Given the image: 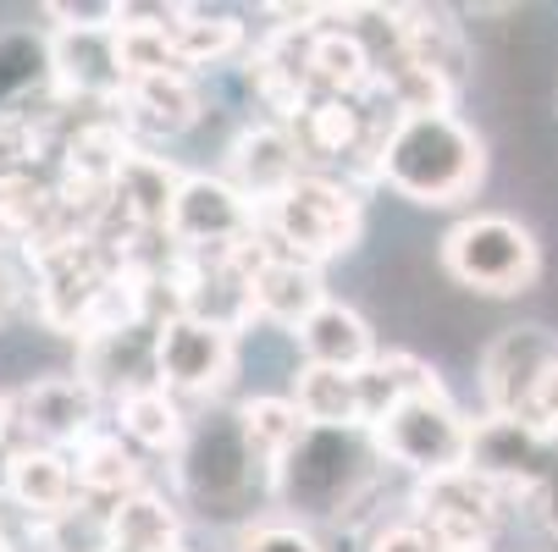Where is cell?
I'll use <instances>...</instances> for the list:
<instances>
[{
    "mask_svg": "<svg viewBox=\"0 0 558 552\" xmlns=\"http://www.w3.org/2000/svg\"><path fill=\"white\" fill-rule=\"evenodd\" d=\"M487 177V144L453 111L398 116L376 149V183L415 205H459Z\"/></svg>",
    "mask_w": 558,
    "mask_h": 552,
    "instance_id": "1",
    "label": "cell"
},
{
    "mask_svg": "<svg viewBox=\"0 0 558 552\" xmlns=\"http://www.w3.org/2000/svg\"><path fill=\"white\" fill-rule=\"evenodd\" d=\"M178 481L205 514L250 508L260 487L277 492V476L255 458L244 426H238V409H216V415L194 420V431L178 453Z\"/></svg>",
    "mask_w": 558,
    "mask_h": 552,
    "instance_id": "2",
    "label": "cell"
},
{
    "mask_svg": "<svg viewBox=\"0 0 558 552\" xmlns=\"http://www.w3.org/2000/svg\"><path fill=\"white\" fill-rule=\"evenodd\" d=\"M442 271L482 298H514L536 287L542 244L525 221L482 210V216H464L442 238Z\"/></svg>",
    "mask_w": 558,
    "mask_h": 552,
    "instance_id": "3",
    "label": "cell"
},
{
    "mask_svg": "<svg viewBox=\"0 0 558 552\" xmlns=\"http://www.w3.org/2000/svg\"><path fill=\"white\" fill-rule=\"evenodd\" d=\"M360 199L349 183L338 177H322L310 172L299 177L293 194H282L277 205L260 210V232H266V249L271 255H293V260H310L322 266L332 255H349L360 244Z\"/></svg>",
    "mask_w": 558,
    "mask_h": 552,
    "instance_id": "4",
    "label": "cell"
},
{
    "mask_svg": "<svg viewBox=\"0 0 558 552\" xmlns=\"http://www.w3.org/2000/svg\"><path fill=\"white\" fill-rule=\"evenodd\" d=\"M371 431H310L293 458L277 469V498L293 514H338L360 503L371 487V464H376Z\"/></svg>",
    "mask_w": 558,
    "mask_h": 552,
    "instance_id": "5",
    "label": "cell"
},
{
    "mask_svg": "<svg viewBox=\"0 0 558 552\" xmlns=\"http://www.w3.org/2000/svg\"><path fill=\"white\" fill-rule=\"evenodd\" d=\"M470 431H475V420H464L448 398V387H437V392H421V398L398 404L387 420H376L371 442L387 464H404L410 476L437 481L448 469L470 464Z\"/></svg>",
    "mask_w": 558,
    "mask_h": 552,
    "instance_id": "6",
    "label": "cell"
},
{
    "mask_svg": "<svg viewBox=\"0 0 558 552\" xmlns=\"http://www.w3.org/2000/svg\"><path fill=\"white\" fill-rule=\"evenodd\" d=\"M7 415L23 442L72 453L100 431V392L84 376H34L7 398Z\"/></svg>",
    "mask_w": 558,
    "mask_h": 552,
    "instance_id": "7",
    "label": "cell"
},
{
    "mask_svg": "<svg viewBox=\"0 0 558 552\" xmlns=\"http://www.w3.org/2000/svg\"><path fill=\"white\" fill-rule=\"evenodd\" d=\"M232 365H238V338L216 321H199V315H178L155 338V370L178 398H216L232 381Z\"/></svg>",
    "mask_w": 558,
    "mask_h": 552,
    "instance_id": "8",
    "label": "cell"
},
{
    "mask_svg": "<svg viewBox=\"0 0 558 552\" xmlns=\"http://www.w3.org/2000/svg\"><path fill=\"white\" fill-rule=\"evenodd\" d=\"M167 238L189 255H216L260 238V210L238 194L227 177H183V194L172 205Z\"/></svg>",
    "mask_w": 558,
    "mask_h": 552,
    "instance_id": "9",
    "label": "cell"
},
{
    "mask_svg": "<svg viewBox=\"0 0 558 552\" xmlns=\"http://www.w3.org/2000/svg\"><path fill=\"white\" fill-rule=\"evenodd\" d=\"M504 492L482 481L475 469H448L437 481H421L415 492V519H426L448 552H487L493 530L504 519Z\"/></svg>",
    "mask_w": 558,
    "mask_h": 552,
    "instance_id": "10",
    "label": "cell"
},
{
    "mask_svg": "<svg viewBox=\"0 0 558 552\" xmlns=\"http://www.w3.org/2000/svg\"><path fill=\"white\" fill-rule=\"evenodd\" d=\"M558 370V338L547 327H504L482 354V404L487 415L520 420L536 387Z\"/></svg>",
    "mask_w": 558,
    "mask_h": 552,
    "instance_id": "11",
    "label": "cell"
},
{
    "mask_svg": "<svg viewBox=\"0 0 558 552\" xmlns=\"http://www.w3.org/2000/svg\"><path fill=\"white\" fill-rule=\"evenodd\" d=\"M553 442L536 437L525 420H504V415H482L470 431V464L482 481H493L504 498H536V487L547 481L553 464Z\"/></svg>",
    "mask_w": 558,
    "mask_h": 552,
    "instance_id": "12",
    "label": "cell"
},
{
    "mask_svg": "<svg viewBox=\"0 0 558 552\" xmlns=\"http://www.w3.org/2000/svg\"><path fill=\"white\" fill-rule=\"evenodd\" d=\"M304 161H310V155H304V144H299V133L288 122H255V127L238 133L232 149H227L232 188L244 194L255 210H266L282 194H293L299 177H310Z\"/></svg>",
    "mask_w": 558,
    "mask_h": 552,
    "instance_id": "13",
    "label": "cell"
},
{
    "mask_svg": "<svg viewBox=\"0 0 558 552\" xmlns=\"http://www.w3.org/2000/svg\"><path fill=\"white\" fill-rule=\"evenodd\" d=\"M111 111L128 127V138L133 133L178 138L205 116V95L194 84V72H155V77H128V89H122V100Z\"/></svg>",
    "mask_w": 558,
    "mask_h": 552,
    "instance_id": "14",
    "label": "cell"
},
{
    "mask_svg": "<svg viewBox=\"0 0 558 552\" xmlns=\"http://www.w3.org/2000/svg\"><path fill=\"white\" fill-rule=\"evenodd\" d=\"M178 194H183V172L172 161H161V155L133 144V155L117 172V188H111V210L122 216L128 232H138V238H161V232L172 226Z\"/></svg>",
    "mask_w": 558,
    "mask_h": 552,
    "instance_id": "15",
    "label": "cell"
},
{
    "mask_svg": "<svg viewBox=\"0 0 558 552\" xmlns=\"http://www.w3.org/2000/svg\"><path fill=\"white\" fill-rule=\"evenodd\" d=\"M7 498L28 514V525H45V519H61L66 508L84 503L77 492V476H72V453L61 447H12L7 453Z\"/></svg>",
    "mask_w": 558,
    "mask_h": 552,
    "instance_id": "16",
    "label": "cell"
},
{
    "mask_svg": "<svg viewBox=\"0 0 558 552\" xmlns=\"http://www.w3.org/2000/svg\"><path fill=\"white\" fill-rule=\"evenodd\" d=\"M250 304H255V321H271V327L299 332L310 315L327 304L322 266L293 260V255H266L260 271H255V282H250Z\"/></svg>",
    "mask_w": 558,
    "mask_h": 552,
    "instance_id": "17",
    "label": "cell"
},
{
    "mask_svg": "<svg viewBox=\"0 0 558 552\" xmlns=\"http://www.w3.org/2000/svg\"><path fill=\"white\" fill-rule=\"evenodd\" d=\"M293 343H299V354H304V365H322V370H349V376H360L381 348H376V338H371V321L354 309V304H338V298H327L322 309L310 315V321L293 332Z\"/></svg>",
    "mask_w": 558,
    "mask_h": 552,
    "instance_id": "18",
    "label": "cell"
},
{
    "mask_svg": "<svg viewBox=\"0 0 558 552\" xmlns=\"http://www.w3.org/2000/svg\"><path fill=\"white\" fill-rule=\"evenodd\" d=\"M72 476H77V492L89 503L111 508L133 492H144V464H138V447L122 437V431H95L89 442L72 447Z\"/></svg>",
    "mask_w": 558,
    "mask_h": 552,
    "instance_id": "19",
    "label": "cell"
},
{
    "mask_svg": "<svg viewBox=\"0 0 558 552\" xmlns=\"http://www.w3.org/2000/svg\"><path fill=\"white\" fill-rule=\"evenodd\" d=\"M117 431L138 453H183L194 420H189L178 392H167L161 381H155V387H138V392H128V398H117Z\"/></svg>",
    "mask_w": 558,
    "mask_h": 552,
    "instance_id": "20",
    "label": "cell"
},
{
    "mask_svg": "<svg viewBox=\"0 0 558 552\" xmlns=\"http://www.w3.org/2000/svg\"><path fill=\"white\" fill-rule=\"evenodd\" d=\"M288 398L299 404L310 431H365V392H360V376L349 370L299 365Z\"/></svg>",
    "mask_w": 558,
    "mask_h": 552,
    "instance_id": "21",
    "label": "cell"
},
{
    "mask_svg": "<svg viewBox=\"0 0 558 552\" xmlns=\"http://www.w3.org/2000/svg\"><path fill=\"white\" fill-rule=\"evenodd\" d=\"M161 23L172 34V50L189 72L221 66L244 50V23L232 12H205V7H161Z\"/></svg>",
    "mask_w": 558,
    "mask_h": 552,
    "instance_id": "22",
    "label": "cell"
},
{
    "mask_svg": "<svg viewBox=\"0 0 558 552\" xmlns=\"http://www.w3.org/2000/svg\"><path fill=\"white\" fill-rule=\"evenodd\" d=\"M111 519V552H167V547H183V514L172 498L161 492H133L122 503L106 508Z\"/></svg>",
    "mask_w": 558,
    "mask_h": 552,
    "instance_id": "23",
    "label": "cell"
},
{
    "mask_svg": "<svg viewBox=\"0 0 558 552\" xmlns=\"http://www.w3.org/2000/svg\"><path fill=\"white\" fill-rule=\"evenodd\" d=\"M437 387H442V381H437V370H432L426 359H415V354H404V348L376 354V359L360 370V392H365V431H371L376 420H387L398 404L421 398V392H437Z\"/></svg>",
    "mask_w": 558,
    "mask_h": 552,
    "instance_id": "24",
    "label": "cell"
},
{
    "mask_svg": "<svg viewBox=\"0 0 558 552\" xmlns=\"http://www.w3.org/2000/svg\"><path fill=\"white\" fill-rule=\"evenodd\" d=\"M238 426H244L255 458L271 469V476L293 458V447L310 437V420L299 415V404H293V398H271V392H260V398H244V404H238Z\"/></svg>",
    "mask_w": 558,
    "mask_h": 552,
    "instance_id": "25",
    "label": "cell"
},
{
    "mask_svg": "<svg viewBox=\"0 0 558 552\" xmlns=\"http://www.w3.org/2000/svg\"><path fill=\"white\" fill-rule=\"evenodd\" d=\"M398 12H404V34H410V61L432 66L437 77H448L453 89H464V77H470L464 28L448 12H426V7H398Z\"/></svg>",
    "mask_w": 558,
    "mask_h": 552,
    "instance_id": "26",
    "label": "cell"
},
{
    "mask_svg": "<svg viewBox=\"0 0 558 552\" xmlns=\"http://www.w3.org/2000/svg\"><path fill=\"white\" fill-rule=\"evenodd\" d=\"M34 536H39L45 552H111V519H106V508L89 503V498L77 503V508H66L61 519L34 525Z\"/></svg>",
    "mask_w": 558,
    "mask_h": 552,
    "instance_id": "27",
    "label": "cell"
},
{
    "mask_svg": "<svg viewBox=\"0 0 558 552\" xmlns=\"http://www.w3.org/2000/svg\"><path fill=\"white\" fill-rule=\"evenodd\" d=\"M39 155H45V133L28 116H0V183L34 172Z\"/></svg>",
    "mask_w": 558,
    "mask_h": 552,
    "instance_id": "28",
    "label": "cell"
},
{
    "mask_svg": "<svg viewBox=\"0 0 558 552\" xmlns=\"http://www.w3.org/2000/svg\"><path fill=\"white\" fill-rule=\"evenodd\" d=\"M45 17L61 34H100V28H122L128 7H117V0H50Z\"/></svg>",
    "mask_w": 558,
    "mask_h": 552,
    "instance_id": "29",
    "label": "cell"
},
{
    "mask_svg": "<svg viewBox=\"0 0 558 552\" xmlns=\"http://www.w3.org/2000/svg\"><path fill=\"white\" fill-rule=\"evenodd\" d=\"M238 552H322V541L293 519H260V525H244Z\"/></svg>",
    "mask_w": 558,
    "mask_h": 552,
    "instance_id": "30",
    "label": "cell"
},
{
    "mask_svg": "<svg viewBox=\"0 0 558 552\" xmlns=\"http://www.w3.org/2000/svg\"><path fill=\"white\" fill-rule=\"evenodd\" d=\"M371 552H448L442 547V536L426 525V519H392V525H381L376 536H371Z\"/></svg>",
    "mask_w": 558,
    "mask_h": 552,
    "instance_id": "31",
    "label": "cell"
},
{
    "mask_svg": "<svg viewBox=\"0 0 558 552\" xmlns=\"http://www.w3.org/2000/svg\"><path fill=\"white\" fill-rule=\"evenodd\" d=\"M536 514H542V525L553 530V541H558V453H553V464H547V481L536 487Z\"/></svg>",
    "mask_w": 558,
    "mask_h": 552,
    "instance_id": "32",
    "label": "cell"
},
{
    "mask_svg": "<svg viewBox=\"0 0 558 552\" xmlns=\"http://www.w3.org/2000/svg\"><path fill=\"white\" fill-rule=\"evenodd\" d=\"M7 244H17V232H12V221H7V205H0V249Z\"/></svg>",
    "mask_w": 558,
    "mask_h": 552,
    "instance_id": "33",
    "label": "cell"
},
{
    "mask_svg": "<svg viewBox=\"0 0 558 552\" xmlns=\"http://www.w3.org/2000/svg\"><path fill=\"white\" fill-rule=\"evenodd\" d=\"M7 298H12V277L0 271V315H7Z\"/></svg>",
    "mask_w": 558,
    "mask_h": 552,
    "instance_id": "34",
    "label": "cell"
},
{
    "mask_svg": "<svg viewBox=\"0 0 558 552\" xmlns=\"http://www.w3.org/2000/svg\"><path fill=\"white\" fill-rule=\"evenodd\" d=\"M12 437V415H7V398H0V442Z\"/></svg>",
    "mask_w": 558,
    "mask_h": 552,
    "instance_id": "35",
    "label": "cell"
},
{
    "mask_svg": "<svg viewBox=\"0 0 558 552\" xmlns=\"http://www.w3.org/2000/svg\"><path fill=\"white\" fill-rule=\"evenodd\" d=\"M167 552H189V547H167Z\"/></svg>",
    "mask_w": 558,
    "mask_h": 552,
    "instance_id": "36",
    "label": "cell"
},
{
    "mask_svg": "<svg viewBox=\"0 0 558 552\" xmlns=\"http://www.w3.org/2000/svg\"><path fill=\"white\" fill-rule=\"evenodd\" d=\"M0 552H12V547H7V541H0Z\"/></svg>",
    "mask_w": 558,
    "mask_h": 552,
    "instance_id": "37",
    "label": "cell"
}]
</instances>
